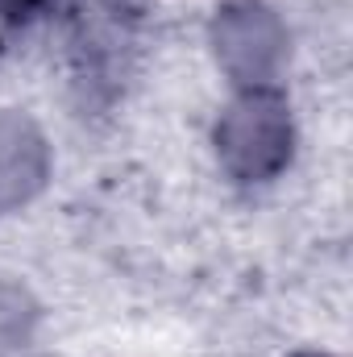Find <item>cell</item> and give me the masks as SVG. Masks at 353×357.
<instances>
[{"label":"cell","mask_w":353,"mask_h":357,"mask_svg":"<svg viewBox=\"0 0 353 357\" xmlns=\"http://www.w3.org/2000/svg\"><path fill=\"white\" fill-rule=\"evenodd\" d=\"M216 146H220L225 162L233 167V175H274L283 167V158L291 154V116H287L283 100L262 88L241 96L216 125Z\"/></svg>","instance_id":"1"},{"label":"cell","mask_w":353,"mask_h":357,"mask_svg":"<svg viewBox=\"0 0 353 357\" xmlns=\"http://www.w3.org/2000/svg\"><path fill=\"white\" fill-rule=\"evenodd\" d=\"M137 8L129 0H84L80 29H75V67L80 84L91 91L125 75V54L133 50Z\"/></svg>","instance_id":"2"},{"label":"cell","mask_w":353,"mask_h":357,"mask_svg":"<svg viewBox=\"0 0 353 357\" xmlns=\"http://www.w3.org/2000/svg\"><path fill=\"white\" fill-rule=\"evenodd\" d=\"M50 0H0V21H13V25H25L33 21Z\"/></svg>","instance_id":"3"},{"label":"cell","mask_w":353,"mask_h":357,"mask_svg":"<svg viewBox=\"0 0 353 357\" xmlns=\"http://www.w3.org/2000/svg\"><path fill=\"white\" fill-rule=\"evenodd\" d=\"M303 357H316V354H303Z\"/></svg>","instance_id":"4"}]
</instances>
